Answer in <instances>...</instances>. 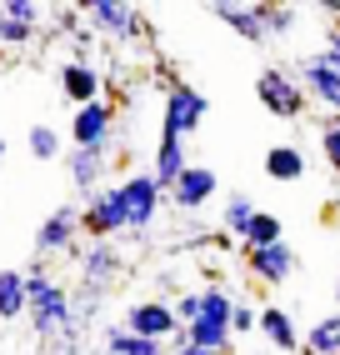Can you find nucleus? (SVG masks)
I'll return each mask as SVG.
<instances>
[{
    "instance_id": "nucleus-1",
    "label": "nucleus",
    "mask_w": 340,
    "mask_h": 355,
    "mask_svg": "<svg viewBox=\"0 0 340 355\" xmlns=\"http://www.w3.org/2000/svg\"><path fill=\"white\" fill-rule=\"evenodd\" d=\"M230 315H235V300L210 286V291H190L176 300V320H180V340L185 345H201L210 355H226L230 350Z\"/></svg>"
},
{
    "instance_id": "nucleus-2",
    "label": "nucleus",
    "mask_w": 340,
    "mask_h": 355,
    "mask_svg": "<svg viewBox=\"0 0 340 355\" xmlns=\"http://www.w3.org/2000/svg\"><path fill=\"white\" fill-rule=\"evenodd\" d=\"M26 286H31V325L40 340H65L76 330V305H70V291L45 270V266H31L26 270Z\"/></svg>"
},
{
    "instance_id": "nucleus-3",
    "label": "nucleus",
    "mask_w": 340,
    "mask_h": 355,
    "mask_svg": "<svg viewBox=\"0 0 340 355\" xmlns=\"http://www.w3.org/2000/svg\"><path fill=\"white\" fill-rule=\"evenodd\" d=\"M255 96H260V105L271 110L275 121H300L305 105H310V96L296 80V70H280V65H265L255 76Z\"/></svg>"
},
{
    "instance_id": "nucleus-4",
    "label": "nucleus",
    "mask_w": 340,
    "mask_h": 355,
    "mask_svg": "<svg viewBox=\"0 0 340 355\" xmlns=\"http://www.w3.org/2000/svg\"><path fill=\"white\" fill-rule=\"evenodd\" d=\"M85 20L110 40H151V20H145L135 6H126V0H90Z\"/></svg>"
},
{
    "instance_id": "nucleus-5",
    "label": "nucleus",
    "mask_w": 340,
    "mask_h": 355,
    "mask_svg": "<svg viewBox=\"0 0 340 355\" xmlns=\"http://www.w3.org/2000/svg\"><path fill=\"white\" fill-rule=\"evenodd\" d=\"M296 80H300V90L315 105H325V110L340 115V55H330V51L305 55L300 70H296Z\"/></svg>"
},
{
    "instance_id": "nucleus-6",
    "label": "nucleus",
    "mask_w": 340,
    "mask_h": 355,
    "mask_svg": "<svg viewBox=\"0 0 340 355\" xmlns=\"http://www.w3.org/2000/svg\"><path fill=\"white\" fill-rule=\"evenodd\" d=\"M205 115H210V101L201 96L196 85H170L165 90V130L160 135L185 140V135H196L205 125Z\"/></svg>"
},
{
    "instance_id": "nucleus-7",
    "label": "nucleus",
    "mask_w": 340,
    "mask_h": 355,
    "mask_svg": "<svg viewBox=\"0 0 340 355\" xmlns=\"http://www.w3.org/2000/svg\"><path fill=\"white\" fill-rule=\"evenodd\" d=\"M126 330L140 340H176L180 336V320H176V300H135L126 311Z\"/></svg>"
},
{
    "instance_id": "nucleus-8",
    "label": "nucleus",
    "mask_w": 340,
    "mask_h": 355,
    "mask_svg": "<svg viewBox=\"0 0 340 355\" xmlns=\"http://www.w3.org/2000/svg\"><path fill=\"white\" fill-rule=\"evenodd\" d=\"M110 130H115V105L90 101L80 110H70V150H105Z\"/></svg>"
},
{
    "instance_id": "nucleus-9",
    "label": "nucleus",
    "mask_w": 340,
    "mask_h": 355,
    "mask_svg": "<svg viewBox=\"0 0 340 355\" xmlns=\"http://www.w3.org/2000/svg\"><path fill=\"white\" fill-rule=\"evenodd\" d=\"M80 230L95 241H110L115 230H126V200H120V185H105L80 205Z\"/></svg>"
},
{
    "instance_id": "nucleus-10",
    "label": "nucleus",
    "mask_w": 340,
    "mask_h": 355,
    "mask_svg": "<svg viewBox=\"0 0 340 355\" xmlns=\"http://www.w3.org/2000/svg\"><path fill=\"white\" fill-rule=\"evenodd\" d=\"M160 196H165V191L155 185V175H130V180H120V200H126V230L155 225Z\"/></svg>"
},
{
    "instance_id": "nucleus-11",
    "label": "nucleus",
    "mask_w": 340,
    "mask_h": 355,
    "mask_svg": "<svg viewBox=\"0 0 340 355\" xmlns=\"http://www.w3.org/2000/svg\"><path fill=\"white\" fill-rule=\"evenodd\" d=\"M35 31H40V6L35 0H0V45H6V51L31 45Z\"/></svg>"
},
{
    "instance_id": "nucleus-12",
    "label": "nucleus",
    "mask_w": 340,
    "mask_h": 355,
    "mask_svg": "<svg viewBox=\"0 0 340 355\" xmlns=\"http://www.w3.org/2000/svg\"><path fill=\"white\" fill-rule=\"evenodd\" d=\"M56 85H60V96L70 101V110H80V105H90V101H101V70H95L85 55H70V60L60 65Z\"/></svg>"
},
{
    "instance_id": "nucleus-13",
    "label": "nucleus",
    "mask_w": 340,
    "mask_h": 355,
    "mask_svg": "<svg viewBox=\"0 0 340 355\" xmlns=\"http://www.w3.org/2000/svg\"><path fill=\"white\" fill-rule=\"evenodd\" d=\"M246 266H250V275L260 280V286H285L290 275H296V250H290L285 241L280 245H265V250H246Z\"/></svg>"
},
{
    "instance_id": "nucleus-14",
    "label": "nucleus",
    "mask_w": 340,
    "mask_h": 355,
    "mask_svg": "<svg viewBox=\"0 0 340 355\" xmlns=\"http://www.w3.org/2000/svg\"><path fill=\"white\" fill-rule=\"evenodd\" d=\"M76 230H80V210H76V205H60V210H51L45 225L35 230V250H40V255L70 250V245H76Z\"/></svg>"
},
{
    "instance_id": "nucleus-15",
    "label": "nucleus",
    "mask_w": 340,
    "mask_h": 355,
    "mask_svg": "<svg viewBox=\"0 0 340 355\" xmlns=\"http://www.w3.org/2000/svg\"><path fill=\"white\" fill-rule=\"evenodd\" d=\"M65 171H70V185H76V196L90 200V196H95V185H101L105 171H110V150H70V155H65Z\"/></svg>"
},
{
    "instance_id": "nucleus-16",
    "label": "nucleus",
    "mask_w": 340,
    "mask_h": 355,
    "mask_svg": "<svg viewBox=\"0 0 340 355\" xmlns=\"http://www.w3.org/2000/svg\"><path fill=\"white\" fill-rule=\"evenodd\" d=\"M115 275H120V255H115L110 241H95L90 250H80V280H85L90 291L115 286Z\"/></svg>"
},
{
    "instance_id": "nucleus-17",
    "label": "nucleus",
    "mask_w": 340,
    "mask_h": 355,
    "mask_svg": "<svg viewBox=\"0 0 340 355\" xmlns=\"http://www.w3.org/2000/svg\"><path fill=\"white\" fill-rule=\"evenodd\" d=\"M215 185H221V180H215V171H210V165H190V171L176 180L170 200H176L180 210H201V205L215 196Z\"/></svg>"
},
{
    "instance_id": "nucleus-18",
    "label": "nucleus",
    "mask_w": 340,
    "mask_h": 355,
    "mask_svg": "<svg viewBox=\"0 0 340 355\" xmlns=\"http://www.w3.org/2000/svg\"><path fill=\"white\" fill-rule=\"evenodd\" d=\"M260 336H265V345H275L280 355H296L300 350V330H296V320H290V311H280V305H260Z\"/></svg>"
},
{
    "instance_id": "nucleus-19",
    "label": "nucleus",
    "mask_w": 340,
    "mask_h": 355,
    "mask_svg": "<svg viewBox=\"0 0 340 355\" xmlns=\"http://www.w3.org/2000/svg\"><path fill=\"white\" fill-rule=\"evenodd\" d=\"M215 20H226V26L240 35V40H250V45H260V40H271V31H265V15H260V6H215Z\"/></svg>"
},
{
    "instance_id": "nucleus-20",
    "label": "nucleus",
    "mask_w": 340,
    "mask_h": 355,
    "mask_svg": "<svg viewBox=\"0 0 340 355\" xmlns=\"http://www.w3.org/2000/svg\"><path fill=\"white\" fill-rule=\"evenodd\" d=\"M190 171V160H185V146H180V140L176 135H160V146H155V185H160V191H176V180Z\"/></svg>"
},
{
    "instance_id": "nucleus-21",
    "label": "nucleus",
    "mask_w": 340,
    "mask_h": 355,
    "mask_svg": "<svg viewBox=\"0 0 340 355\" xmlns=\"http://www.w3.org/2000/svg\"><path fill=\"white\" fill-rule=\"evenodd\" d=\"M31 311V286L20 270H0V320H15Z\"/></svg>"
},
{
    "instance_id": "nucleus-22",
    "label": "nucleus",
    "mask_w": 340,
    "mask_h": 355,
    "mask_svg": "<svg viewBox=\"0 0 340 355\" xmlns=\"http://www.w3.org/2000/svg\"><path fill=\"white\" fill-rule=\"evenodd\" d=\"M305 355H340V311L325 315V320H315L305 330V340H300Z\"/></svg>"
},
{
    "instance_id": "nucleus-23",
    "label": "nucleus",
    "mask_w": 340,
    "mask_h": 355,
    "mask_svg": "<svg viewBox=\"0 0 340 355\" xmlns=\"http://www.w3.org/2000/svg\"><path fill=\"white\" fill-rule=\"evenodd\" d=\"M265 175H271V180H300L305 175L300 146H271V150H265Z\"/></svg>"
},
{
    "instance_id": "nucleus-24",
    "label": "nucleus",
    "mask_w": 340,
    "mask_h": 355,
    "mask_svg": "<svg viewBox=\"0 0 340 355\" xmlns=\"http://www.w3.org/2000/svg\"><path fill=\"white\" fill-rule=\"evenodd\" d=\"M105 355H165V345L160 340H140L126 325H115V330H105Z\"/></svg>"
},
{
    "instance_id": "nucleus-25",
    "label": "nucleus",
    "mask_w": 340,
    "mask_h": 355,
    "mask_svg": "<svg viewBox=\"0 0 340 355\" xmlns=\"http://www.w3.org/2000/svg\"><path fill=\"white\" fill-rule=\"evenodd\" d=\"M285 241V225L280 216H271V210H255V220L246 230V250H265V245H280Z\"/></svg>"
},
{
    "instance_id": "nucleus-26",
    "label": "nucleus",
    "mask_w": 340,
    "mask_h": 355,
    "mask_svg": "<svg viewBox=\"0 0 340 355\" xmlns=\"http://www.w3.org/2000/svg\"><path fill=\"white\" fill-rule=\"evenodd\" d=\"M26 150H31L35 160H56V155H60V130H56V125H45V121H40V125H31Z\"/></svg>"
},
{
    "instance_id": "nucleus-27",
    "label": "nucleus",
    "mask_w": 340,
    "mask_h": 355,
    "mask_svg": "<svg viewBox=\"0 0 340 355\" xmlns=\"http://www.w3.org/2000/svg\"><path fill=\"white\" fill-rule=\"evenodd\" d=\"M250 220H255V205H250V196H230L226 200V230L230 235H240V241H246V230H250Z\"/></svg>"
},
{
    "instance_id": "nucleus-28",
    "label": "nucleus",
    "mask_w": 340,
    "mask_h": 355,
    "mask_svg": "<svg viewBox=\"0 0 340 355\" xmlns=\"http://www.w3.org/2000/svg\"><path fill=\"white\" fill-rule=\"evenodd\" d=\"M260 15H265V31H271V35H290V31H296V6H260Z\"/></svg>"
},
{
    "instance_id": "nucleus-29",
    "label": "nucleus",
    "mask_w": 340,
    "mask_h": 355,
    "mask_svg": "<svg viewBox=\"0 0 340 355\" xmlns=\"http://www.w3.org/2000/svg\"><path fill=\"white\" fill-rule=\"evenodd\" d=\"M321 150H325V165L340 175V115H330L325 130H321Z\"/></svg>"
},
{
    "instance_id": "nucleus-30",
    "label": "nucleus",
    "mask_w": 340,
    "mask_h": 355,
    "mask_svg": "<svg viewBox=\"0 0 340 355\" xmlns=\"http://www.w3.org/2000/svg\"><path fill=\"white\" fill-rule=\"evenodd\" d=\"M230 330H235V336H250V330H260V311H250V305H240V300H235Z\"/></svg>"
},
{
    "instance_id": "nucleus-31",
    "label": "nucleus",
    "mask_w": 340,
    "mask_h": 355,
    "mask_svg": "<svg viewBox=\"0 0 340 355\" xmlns=\"http://www.w3.org/2000/svg\"><path fill=\"white\" fill-rule=\"evenodd\" d=\"M325 51H330V55H340V26H330V31H325Z\"/></svg>"
},
{
    "instance_id": "nucleus-32",
    "label": "nucleus",
    "mask_w": 340,
    "mask_h": 355,
    "mask_svg": "<svg viewBox=\"0 0 340 355\" xmlns=\"http://www.w3.org/2000/svg\"><path fill=\"white\" fill-rule=\"evenodd\" d=\"M170 355H210V350H201V345H185V340H180V345L170 350Z\"/></svg>"
},
{
    "instance_id": "nucleus-33",
    "label": "nucleus",
    "mask_w": 340,
    "mask_h": 355,
    "mask_svg": "<svg viewBox=\"0 0 340 355\" xmlns=\"http://www.w3.org/2000/svg\"><path fill=\"white\" fill-rule=\"evenodd\" d=\"M335 305H340V270H335Z\"/></svg>"
},
{
    "instance_id": "nucleus-34",
    "label": "nucleus",
    "mask_w": 340,
    "mask_h": 355,
    "mask_svg": "<svg viewBox=\"0 0 340 355\" xmlns=\"http://www.w3.org/2000/svg\"><path fill=\"white\" fill-rule=\"evenodd\" d=\"M250 355H265V350H250Z\"/></svg>"
}]
</instances>
